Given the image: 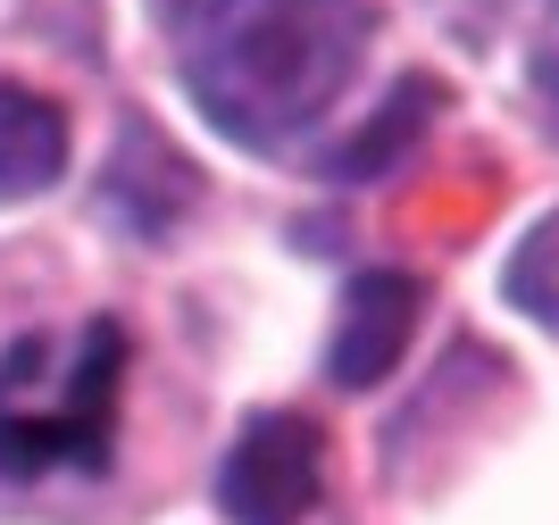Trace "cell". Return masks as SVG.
<instances>
[{
  "label": "cell",
  "instance_id": "1",
  "mask_svg": "<svg viewBox=\"0 0 559 525\" xmlns=\"http://www.w3.org/2000/svg\"><path fill=\"white\" fill-rule=\"evenodd\" d=\"M167 59L226 142L301 151L368 59L359 0H151Z\"/></svg>",
  "mask_w": 559,
  "mask_h": 525
},
{
  "label": "cell",
  "instance_id": "2",
  "mask_svg": "<svg viewBox=\"0 0 559 525\" xmlns=\"http://www.w3.org/2000/svg\"><path fill=\"white\" fill-rule=\"evenodd\" d=\"M117 384H126V325L84 318L75 350L25 334L0 350V476H50V467H100L117 434Z\"/></svg>",
  "mask_w": 559,
  "mask_h": 525
},
{
  "label": "cell",
  "instance_id": "3",
  "mask_svg": "<svg viewBox=\"0 0 559 525\" xmlns=\"http://www.w3.org/2000/svg\"><path fill=\"white\" fill-rule=\"evenodd\" d=\"M326 492V434L301 409H259L242 417V434L226 451L217 501L234 525H301Z\"/></svg>",
  "mask_w": 559,
  "mask_h": 525
},
{
  "label": "cell",
  "instance_id": "4",
  "mask_svg": "<svg viewBox=\"0 0 559 525\" xmlns=\"http://www.w3.org/2000/svg\"><path fill=\"white\" fill-rule=\"evenodd\" d=\"M409 334H418V275H401V267L359 275V284L343 293V309H334L326 375L343 392L384 384V375L401 367V350H409Z\"/></svg>",
  "mask_w": 559,
  "mask_h": 525
},
{
  "label": "cell",
  "instance_id": "5",
  "mask_svg": "<svg viewBox=\"0 0 559 525\" xmlns=\"http://www.w3.org/2000/svg\"><path fill=\"white\" fill-rule=\"evenodd\" d=\"M201 201V183H192V167L167 151L142 117H126V142H117L109 176H100V208H109L126 234H167L185 208Z\"/></svg>",
  "mask_w": 559,
  "mask_h": 525
},
{
  "label": "cell",
  "instance_id": "6",
  "mask_svg": "<svg viewBox=\"0 0 559 525\" xmlns=\"http://www.w3.org/2000/svg\"><path fill=\"white\" fill-rule=\"evenodd\" d=\"M68 176V109L25 84H0V201H25Z\"/></svg>",
  "mask_w": 559,
  "mask_h": 525
},
{
  "label": "cell",
  "instance_id": "7",
  "mask_svg": "<svg viewBox=\"0 0 559 525\" xmlns=\"http://www.w3.org/2000/svg\"><path fill=\"white\" fill-rule=\"evenodd\" d=\"M435 100H443V92H435V75H401L393 92H384V109L368 117V126H359V134L343 142V151H334V176L343 183H368V176H393L401 159H409V151H418L426 142V126H435Z\"/></svg>",
  "mask_w": 559,
  "mask_h": 525
},
{
  "label": "cell",
  "instance_id": "8",
  "mask_svg": "<svg viewBox=\"0 0 559 525\" xmlns=\"http://www.w3.org/2000/svg\"><path fill=\"white\" fill-rule=\"evenodd\" d=\"M501 293H510V309L559 325V208L543 226H526V242H518L510 267H501Z\"/></svg>",
  "mask_w": 559,
  "mask_h": 525
}]
</instances>
